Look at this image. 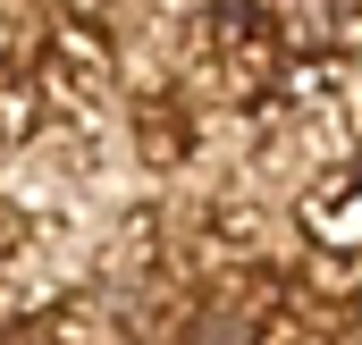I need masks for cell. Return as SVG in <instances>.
I'll return each mask as SVG.
<instances>
[{"instance_id": "1", "label": "cell", "mask_w": 362, "mask_h": 345, "mask_svg": "<svg viewBox=\"0 0 362 345\" xmlns=\"http://www.w3.org/2000/svg\"><path fill=\"white\" fill-rule=\"evenodd\" d=\"M185 345H245V320H228V312H211V320H194Z\"/></svg>"}]
</instances>
